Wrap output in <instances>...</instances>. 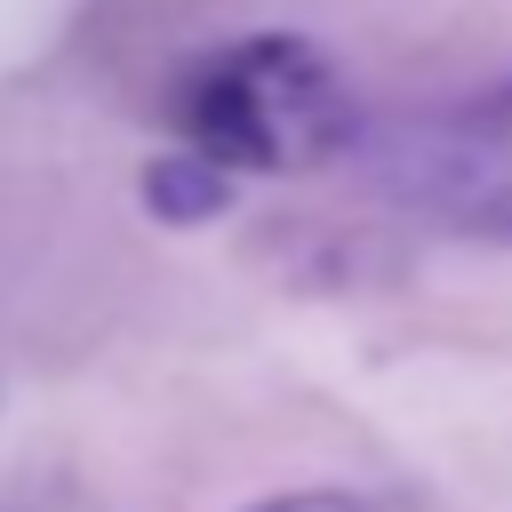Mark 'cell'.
<instances>
[{
    "label": "cell",
    "mask_w": 512,
    "mask_h": 512,
    "mask_svg": "<svg viewBox=\"0 0 512 512\" xmlns=\"http://www.w3.org/2000/svg\"><path fill=\"white\" fill-rule=\"evenodd\" d=\"M168 120L192 152H208L232 176H280L320 168L352 136V88L344 72L296 40V32H248L208 56H192L168 88Z\"/></svg>",
    "instance_id": "6da1fadb"
},
{
    "label": "cell",
    "mask_w": 512,
    "mask_h": 512,
    "mask_svg": "<svg viewBox=\"0 0 512 512\" xmlns=\"http://www.w3.org/2000/svg\"><path fill=\"white\" fill-rule=\"evenodd\" d=\"M400 192L448 216L456 232L512 240V80L456 104L448 120L416 128L400 160Z\"/></svg>",
    "instance_id": "7a4b0ae2"
},
{
    "label": "cell",
    "mask_w": 512,
    "mask_h": 512,
    "mask_svg": "<svg viewBox=\"0 0 512 512\" xmlns=\"http://www.w3.org/2000/svg\"><path fill=\"white\" fill-rule=\"evenodd\" d=\"M224 200H232V168H216V160L192 152V144H176V152H160V160L144 168V208H152L160 224H208Z\"/></svg>",
    "instance_id": "3957f363"
},
{
    "label": "cell",
    "mask_w": 512,
    "mask_h": 512,
    "mask_svg": "<svg viewBox=\"0 0 512 512\" xmlns=\"http://www.w3.org/2000/svg\"><path fill=\"white\" fill-rule=\"evenodd\" d=\"M256 512H376V504L336 496V488H304V496H272V504H256Z\"/></svg>",
    "instance_id": "277c9868"
}]
</instances>
